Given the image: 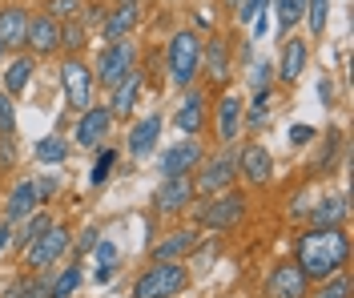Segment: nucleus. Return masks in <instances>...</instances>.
Masks as SVG:
<instances>
[{
	"mask_svg": "<svg viewBox=\"0 0 354 298\" xmlns=\"http://www.w3.org/2000/svg\"><path fill=\"white\" fill-rule=\"evenodd\" d=\"M346 258H351V238L342 226H310L306 234H298L294 262L310 282H326L330 274H338Z\"/></svg>",
	"mask_w": 354,
	"mask_h": 298,
	"instance_id": "obj_1",
	"label": "nucleus"
},
{
	"mask_svg": "<svg viewBox=\"0 0 354 298\" xmlns=\"http://www.w3.org/2000/svg\"><path fill=\"white\" fill-rule=\"evenodd\" d=\"M165 69L174 89H189L201 73V37L194 28H177L165 45Z\"/></svg>",
	"mask_w": 354,
	"mask_h": 298,
	"instance_id": "obj_2",
	"label": "nucleus"
},
{
	"mask_svg": "<svg viewBox=\"0 0 354 298\" xmlns=\"http://www.w3.org/2000/svg\"><path fill=\"white\" fill-rule=\"evenodd\" d=\"M189 286V270L181 262H153L133 282V298H177Z\"/></svg>",
	"mask_w": 354,
	"mask_h": 298,
	"instance_id": "obj_3",
	"label": "nucleus"
},
{
	"mask_svg": "<svg viewBox=\"0 0 354 298\" xmlns=\"http://www.w3.org/2000/svg\"><path fill=\"white\" fill-rule=\"evenodd\" d=\"M133 69H137V45H133V41H117V45L101 48L97 69H93V81H101L105 89H113V85H121Z\"/></svg>",
	"mask_w": 354,
	"mask_h": 298,
	"instance_id": "obj_4",
	"label": "nucleus"
},
{
	"mask_svg": "<svg viewBox=\"0 0 354 298\" xmlns=\"http://www.w3.org/2000/svg\"><path fill=\"white\" fill-rule=\"evenodd\" d=\"M245 198L242 189H225V194H214V202H205L198 209V226L205 230H234L245 218Z\"/></svg>",
	"mask_w": 354,
	"mask_h": 298,
	"instance_id": "obj_5",
	"label": "nucleus"
},
{
	"mask_svg": "<svg viewBox=\"0 0 354 298\" xmlns=\"http://www.w3.org/2000/svg\"><path fill=\"white\" fill-rule=\"evenodd\" d=\"M194 174H198V182H194L198 194H225L230 185L238 182V153L234 149H221V153L201 161Z\"/></svg>",
	"mask_w": 354,
	"mask_h": 298,
	"instance_id": "obj_6",
	"label": "nucleus"
},
{
	"mask_svg": "<svg viewBox=\"0 0 354 298\" xmlns=\"http://www.w3.org/2000/svg\"><path fill=\"white\" fill-rule=\"evenodd\" d=\"M68 242H73L68 226L53 222V226L44 230L37 242H28V246H24V266H32L37 274H41V270H48V266H53V262H57V258L68 250Z\"/></svg>",
	"mask_w": 354,
	"mask_h": 298,
	"instance_id": "obj_7",
	"label": "nucleus"
},
{
	"mask_svg": "<svg viewBox=\"0 0 354 298\" xmlns=\"http://www.w3.org/2000/svg\"><path fill=\"white\" fill-rule=\"evenodd\" d=\"M93 69H88L81 57H68L65 65H61V89L68 97V109L73 113H85L88 105H93Z\"/></svg>",
	"mask_w": 354,
	"mask_h": 298,
	"instance_id": "obj_8",
	"label": "nucleus"
},
{
	"mask_svg": "<svg viewBox=\"0 0 354 298\" xmlns=\"http://www.w3.org/2000/svg\"><path fill=\"white\" fill-rule=\"evenodd\" d=\"M205 161V145L198 138H181L161 149V178H189Z\"/></svg>",
	"mask_w": 354,
	"mask_h": 298,
	"instance_id": "obj_9",
	"label": "nucleus"
},
{
	"mask_svg": "<svg viewBox=\"0 0 354 298\" xmlns=\"http://www.w3.org/2000/svg\"><path fill=\"white\" fill-rule=\"evenodd\" d=\"M306 295H310V278L302 274V266L294 258L278 262L266 278V298H306Z\"/></svg>",
	"mask_w": 354,
	"mask_h": 298,
	"instance_id": "obj_10",
	"label": "nucleus"
},
{
	"mask_svg": "<svg viewBox=\"0 0 354 298\" xmlns=\"http://www.w3.org/2000/svg\"><path fill=\"white\" fill-rule=\"evenodd\" d=\"M242 117H245L242 97H234V93L225 89L218 97V105H214V133H218V141L225 145V149L242 138Z\"/></svg>",
	"mask_w": 354,
	"mask_h": 298,
	"instance_id": "obj_11",
	"label": "nucleus"
},
{
	"mask_svg": "<svg viewBox=\"0 0 354 298\" xmlns=\"http://www.w3.org/2000/svg\"><path fill=\"white\" fill-rule=\"evenodd\" d=\"M194 198H198L194 178H161V185L153 194V209L157 214H181V209H189Z\"/></svg>",
	"mask_w": 354,
	"mask_h": 298,
	"instance_id": "obj_12",
	"label": "nucleus"
},
{
	"mask_svg": "<svg viewBox=\"0 0 354 298\" xmlns=\"http://www.w3.org/2000/svg\"><path fill=\"white\" fill-rule=\"evenodd\" d=\"M230 65H234V45L225 41V37H209V41H201V69L205 77L225 89V81H230Z\"/></svg>",
	"mask_w": 354,
	"mask_h": 298,
	"instance_id": "obj_13",
	"label": "nucleus"
},
{
	"mask_svg": "<svg viewBox=\"0 0 354 298\" xmlns=\"http://www.w3.org/2000/svg\"><path fill=\"white\" fill-rule=\"evenodd\" d=\"M109 125H113L109 105H88L85 113H77V145L97 149L101 141L109 138Z\"/></svg>",
	"mask_w": 354,
	"mask_h": 298,
	"instance_id": "obj_14",
	"label": "nucleus"
},
{
	"mask_svg": "<svg viewBox=\"0 0 354 298\" xmlns=\"http://www.w3.org/2000/svg\"><path fill=\"white\" fill-rule=\"evenodd\" d=\"M238 178H245L250 185H266L274 178V158L262 141H250L242 153H238Z\"/></svg>",
	"mask_w": 354,
	"mask_h": 298,
	"instance_id": "obj_15",
	"label": "nucleus"
},
{
	"mask_svg": "<svg viewBox=\"0 0 354 298\" xmlns=\"http://www.w3.org/2000/svg\"><path fill=\"white\" fill-rule=\"evenodd\" d=\"M306 65H310V45L298 41V37H286V41H282V53H278V65H274L278 81L294 85V81L306 73Z\"/></svg>",
	"mask_w": 354,
	"mask_h": 298,
	"instance_id": "obj_16",
	"label": "nucleus"
},
{
	"mask_svg": "<svg viewBox=\"0 0 354 298\" xmlns=\"http://www.w3.org/2000/svg\"><path fill=\"white\" fill-rule=\"evenodd\" d=\"M174 125L185 138H201V129H205V93L185 89V97H181V105L174 113Z\"/></svg>",
	"mask_w": 354,
	"mask_h": 298,
	"instance_id": "obj_17",
	"label": "nucleus"
},
{
	"mask_svg": "<svg viewBox=\"0 0 354 298\" xmlns=\"http://www.w3.org/2000/svg\"><path fill=\"white\" fill-rule=\"evenodd\" d=\"M24 45L32 48L37 57H44V53H57V48H61V24L53 21L48 12L28 17V37H24Z\"/></svg>",
	"mask_w": 354,
	"mask_h": 298,
	"instance_id": "obj_18",
	"label": "nucleus"
},
{
	"mask_svg": "<svg viewBox=\"0 0 354 298\" xmlns=\"http://www.w3.org/2000/svg\"><path fill=\"white\" fill-rule=\"evenodd\" d=\"M137 21H141V0H121L109 17H105V28L101 32H105L109 45H117V41H129V32L137 28Z\"/></svg>",
	"mask_w": 354,
	"mask_h": 298,
	"instance_id": "obj_19",
	"label": "nucleus"
},
{
	"mask_svg": "<svg viewBox=\"0 0 354 298\" xmlns=\"http://www.w3.org/2000/svg\"><path fill=\"white\" fill-rule=\"evenodd\" d=\"M157 138H161V113L141 117V121L129 129V158L133 161L149 158V153L157 149Z\"/></svg>",
	"mask_w": 354,
	"mask_h": 298,
	"instance_id": "obj_20",
	"label": "nucleus"
},
{
	"mask_svg": "<svg viewBox=\"0 0 354 298\" xmlns=\"http://www.w3.org/2000/svg\"><path fill=\"white\" fill-rule=\"evenodd\" d=\"M24 37H28V8H21V4L0 8V45L4 48H21Z\"/></svg>",
	"mask_w": 354,
	"mask_h": 298,
	"instance_id": "obj_21",
	"label": "nucleus"
},
{
	"mask_svg": "<svg viewBox=\"0 0 354 298\" xmlns=\"http://www.w3.org/2000/svg\"><path fill=\"white\" fill-rule=\"evenodd\" d=\"M141 85H145V81H141V73H137V69H133L129 77L121 81V85H113L109 113H113V117H133V105L141 101Z\"/></svg>",
	"mask_w": 354,
	"mask_h": 298,
	"instance_id": "obj_22",
	"label": "nucleus"
},
{
	"mask_svg": "<svg viewBox=\"0 0 354 298\" xmlns=\"http://www.w3.org/2000/svg\"><path fill=\"white\" fill-rule=\"evenodd\" d=\"M194 246H198V230H189V226L174 230L169 238H161V242L153 246V262H177L181 254H189Z\"/></svg>",
	"mask_w": 354,
	"mask_h": 298,
	"instance_id": "obj_23",
	"label": "nucleus"
},
{
	"mask_svg": "<svg viewBox=\"0 0 354 298\" xmlns=\"http://www.w3.org/2000/svg\"><path fill=\"white\" fill-rule=\"evenodd\" d=\"M28 214H37V194H32V182H17L8 202H4V222H24Z\"/></svg>",
	"mask_w": 354,
	"mask_h": 298,
	"instance_id": "obj_24",
	"label": "nucleus"
},
{
	"mask_svg": "<svg viewBox=\"0 0 354 298\" xmlns=\"http://www.w3.org/2000/svg\"><path fill=\"white\" fill-rule=\"evenodd\" d=\"M270 4H274V12H278V37H282V41L294 37V28L306 17V0H270Z\"/></svg>",
	"mask_w": 354,
	"mask_h": 298,
	"instance_id": "obj_25",
	"label": "nucleus"
},
{
	"mask_svg": "<svg viewBox=\"0 0 354 298\" xmlns=\"http://www.w3.org/2000/svg\"><path fill=\"white\" fill-rule=\"evenodd\" d=\"M32 69H37V57H17V61L4 69V93H8V97L24 93L28 81H32Z\"/></svg>",
	"mask_w": 354,
	"mask_h": 298,
	"instance_id": "obj_26",
	"label": "nucleus"
},
{
	"mask_svg": "<svg viewBox=\"0 0 354 298\" xmlns=\"http://www.w3.org/2000/svg\"><path fill=\"white\" fill-rule=\"evenodd\" d=\"M310 222L314 226H342L346 222V198H322V202H314Z\"/></svg>",
	"mask_w": 354,
	"mask_h": 298,
	"instance_id": "obj_27",
	"label": "nucleus"
},
{
	"mask_svg": "<svg viewBox=\"0 0 354 298\" xmlns=\"http://www.w3.org/2000/svg\"><path fill=\"white\" fill-rule=\"evenodd\" d=\"M37 161L41 165H61V161H68V141L65 138H41L37 141Z\"/></svg>",
	"mask_w": 354,
	"mask_h": 298,
	"instance_id": "obj_28",
	"label": "nucleus"
},
{
	"mask_svg": "<svg viewBox=\"0 0 354 298\" xmlns=\"http://www.w3.org/2000/svg\"><path fill=\"white\" fill-rule=\"evenodd\" d=\"M306 298H351V274L338 270V274H330L326 282H318V290H310Z\"/></svg>",
	"mask_w": 354,
	"mask_h": 298,
	"instance_id": "obj_29",
	"label": "nucleus"
},
{
	"mask_svg": "<svg viewBox=\"0 0 354 298\" xmlns=\"http://www.w3.org/2000/svg\"><path fill=\"white\" fill-rule=\"evenodd\" d=\"M48 226H53L48 214H28V218H24V230L21 234H12V242H17V246H28V242H37Z\"/></svg>",
	"mask_w": 354,
	"mask_h": 298,
	"instance_id": "obj_30",
	"label": "nucleus"
},
{
	"mask_svg": "<svg viewBox=\"0 0 354 298\" xmlns=\"http://www.w3.org/2000/svg\"><path fill=\"white\" fill-rule=\"evenodd\" d=\"M302 21L310 24L314 37H322L326 32V21H330V0H306V17Z\"/></svg>",
	"mask_w": 354,
	"mask_h": 298,
	"instance_id": "obj_31",
	"label": "nucleus"
},
{
	"mask_svg": "<svg viewBox=\"0 0 354 298\" xmlns=\"http://www.w3.org/2000/svg\"><path fill=\"white\" fill-rule=\"evenodd\" d=\"M77 286H81V266H65L57 274V282L48 286V298H68V295H77Z\"/></svg>",
	"mask_w": 354,
	"mask_h": 298,
	"instance_id": "obj_32",
	"label": "nucleus"
},
{
	"mask_svg": "<svg viewBox=\"0 0 354 298\" xmlns=\"http://www.w3.org/2000/svg\"><path fill=\"white\" fill-rule=\"evenodd\" d=\"M113 161H117V153H113L109 145H105V149L97 153V161H93V174H88V182H93V185H105V182H109Z\"/></svg>",
	"mask_w": 354,
	"mask_h": 298,
	"instance_id": "obj_33",
	"label": "nucleus"
},
{
	"mask_svg": "<svg viewBox=\"0 0 354 298\" xmlns=\"http://www.w3.org/2000/svg\"><path fill=\"white\" fill-rule=\"evenodd\" d=\"M44 12L53 17V21H77V12H81V0H48L44 4Z\"/></svg>",
	"mask_w": 354,
	"mask_h": 298,
	"instance_id": "obj_34",
	"label": "nucleus"
},
{
	"mask_svg": "<svg viewBox=\"0 0 354 298\" xmlns=\"http://www.w3.org/2000/svg\"><path fill=\"white\" fill-rule=\"evenodd\" d=\"M266 117H270V89L254 93V109H250V117H242V121H250V129H262Z\"/></svg>",
	"mask_w": 354,
	"mask_h": 298,
	"instance_id": "obj_35",
	"label": "nucleus"
},
{
	"mask_svg": "<svg viewBox=\"0 0 354 298\" xmlns=\"http://www.w3.org/2000/svg\"><path fill=\"white\" fill-rule=\"evenodd\" d=\"M0 133H4V138L17 133V105H12V97L4 89H0Z\"/></svg>",
	"mask_w": 354,
	"mask_h": 298,
	"instance_id": "obj_36",
	"label": "nucleus"
},
{
	"mask_svg": "<svg viewBox=\"0 0 354 298\" xmlns=\"http://www.w3.org/2000/svg\"><path fill=\"white\" fill-rule=\"evenodd\" d=\"M270 81H274V65H270V61H258V65L250 69V85H254V93L270 89Z\"/></svg>",
	"mask_w": 354,
	"mask_h": 298,
	"instance_id": "obj_37",
	"label": "nucleus"
},
{
	"mask_svg": "<svg viewBox=\"0 0 354 298\" xmlns=\"http://www.w3.org/2000/svg\"><path fill=\"white\" fill-rule=\"evenodd\" d=\"M270 8V0H242L238 4V24H254V17H262Z\"/></svg>",
	"mask_w": 354,
	"mask_h": 298,
	"instance_id": "obj_38",
	"label": "nucleus"
},
{
	"mask_svg": "<svg viewBox=\"0 0 354 298\" xmlns=\"http://www.w3.org/2000/svg\"><path fill=\"white\" fill-rule=\"evenodd\" d=\"M12 298H48V286H44V282H37V278H24L21 286L12 290Z\"/></svg>",
	"mask_w": 354,
	"mask_h": 298,
	"instance_id": "obj_39",
	"label": "nucleus"
},
{
	"mask_svg": "<svg viewBox=\"0 0 354 298\" xmlns=\"http://www.w3.org/2000/svg\"><path fill=\"white\" fill-rule=\"evenodd\" d=\"M93 258H97V266H117V246H113L109 238H101L93 246Z\"/></svg>",
	"mask_w": 354,
	"mask_h": 298,
	"instance_id": "obj_40",
	"label": "nucleus"
},
{
	"mask_svg": "<svg viewBox=\"0 0 354 298\" xmlns=\"http://www.w3.org/2000/svg\"><path fill=\"white\" fill-rule=\"evenodd\" d=\"M61 45H65V48H81V45H85V28H81L77 21L68 24V28H61Z\"/></svg>",
	"mask_w": 354,
	"mask_h": 298,
	"instance_id": "obj_41",
	"label": "nucleus"
},
{
	"mask_svg": "<svg viewBox=\"0 0 354 298\" xmlns=\"http://www.w3.org/2000/svg\"><path fill=\"white\" fill-rule=\"evenodd\" d=\"M32 194H37V202H48V198L57 194V182H53V178H37V182H32Z\"/></svg>",
	"mask_w": 354,
	"mask_h": 298,
	"instance_id": "obj_42",
	"label": "nucleus"
},
{
	"mask_svg": "<svg viewBox=\"0 0 354 298\" xmlns=\"http://www.w3.org/2000/svg\"><path fill=\"white\" fill-rule=\"evenodd\" d=\"M310 141H314V129L310 125H294L290 129V145H310Z\"/></svg>",
	"mask_w": 354,
	"mask_h": 298,
	"instance_id": "obj_43",
	"label": "nucleus"
},
{
	"mask_svg": "<svg viewBox=\"0 0 354 298\" xmlns=\"http://www.w3.org/2000/svg\"><path fill=\"white\" fill-rule=\"evenodd\" d=\"M318 97H322V101H326V105H330V101H334V85H330V81H326V77H322V81H318Z\"/></svg>",
	"mask_w": 354,
	"mask_h": 298,
	"instance_id": "obj_44",
	"label": "nucleus"
},
{
	"mask_svg": "<svg viewBox=\"0 0 354 298\" xmlns=\"http://www.w3.org/2000/svg\"><path fill=\"white\" fill-rule=\"evenodd\" d=\"M8 246H12V226L4 222V226H0V250H8Z\"/></svg>",
	"mask_w": 354,
	"mask_h": 298,
	"instance_id": "obj_45",
	"label": "nucleus"
},
{
	"mask_svg": "<svg viewBox=\"0 0 354 298\" xmlns=\"http://www.w3.org/2000/svg\"><path fill=\"white\" fill-rule=\"evenodd\" d=\"M238 4H242V0H225V8H238Z\"/></svg>",
	"mask_w": 354,
	"mask_h": 298,
	"instance_id": "obj_46",
	"label": "nucleus"
},
{
	"mask_svg": "<svg viewBox=\"0 0 354 298\" xmlns=\"http://www.w3.org/2000/svg\"><path fill=\"white\" fill-rule=\"evenodd\" d=\"M0 57H4V45H0Z\"/></svg>",
	"mask_w": 354,
	"mask_h": 298,
	"instance_id": "obj_47",
	"label": "nucleus"
}]
</instances>
